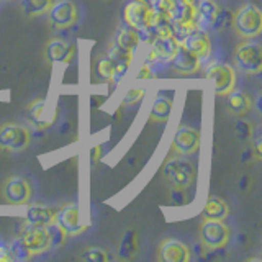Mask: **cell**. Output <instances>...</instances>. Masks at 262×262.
<instances>
[{"mask_svg": "<svg viewBox=\"0 0 262 262\" xmlns=\"http://www.w3.org/2000/svg\"><path fill=\"white\" fill-rule=\"evenodd\" d=\"M54 223L59 225L68 236H77L82 231H85L87 225L80 220V208L76 203H69L62 207L59 211H56Z\"/></svg>", "mask_w": 262, "mask_h": 262, "instance_id": "9", "label": "cell"}, {"mask_svg": "<svg viewBox=\"0 0 262 262\" xmlns=\"http://www.w3.org/2000/svg\"><path fill=\"white\" fill-rule=\"evenodd\" d=\"M207 76L215 80L216 95H228L233 92L236 85V74L231 66L228 64H213L208 68Z\"/></svg>", "mask_w": 262, "mask_h": 262, "instance_id": "13", "label": "cell"}, {"mask_svg": "<svg viewBox=\"0 0 262 262\" xmlns=\"http://www.w3.org/2000/svg\"><path fill=\"white\" fill-rule=\"evenodd\" d=\"M233 16L234 13L231 10H228V8H220L215 20L211 23V28L215 31H225L228 28L233 27Z\"/></svg>", "mask_w": 262, "mask_h": 262, "instance_id": "27", "label": "cell"}, {"mask_svg": "<svg viewBox=\"0 0 262 262\" xmlns=\"http://www.w3.org/2000/svg\"><path fill=\"white\" fill-rule=\"evenodd\" d=\"M158 257L161 262H188L190 249L179 239H164L159 246Z\"/></svg>", "mask_w": 262, "mask_h": 262, "instance_id": "16", "label": "cell"}, {"mask_svg": "<svg viewBox=\"0 0 262 262\" xmlns=\"http://www.w3.org/2000/svg\"><path fill=\"white\" fill-rule=\"evenodd\" d=\"M48 15H49V21L56 28H69L77 21L79 12L72 0H57L48 10Z\"/></svg>", "mask_w": 262, "mask_h": 262, "instance_id": "11", "label": "cell"}, {"mask_svg": "<svg viewBox=\"0 0 262 262\" xmlns=\"http://www.w3.org/2000/svg\"><path fill=\"white\" fill-rule=\"evenodd\" d=\"M31 185L27 179L23 177H8L4 184V196L7 203L10 205H25L31 200Z\"/></svg>", "mask_w": 262, "mask_h": 262, "instance_id": "12", "label": "cell"}, {"mask_svg": "<svg viewBox=\"0 0 262 262\" xmlns=\"http://www.w3.org/2000/svg\"><path fill=\"white\" fill-rule=\"evenodd\" d=\"M95 74L98 79L112 82V74H113V61L108 56L106 57H100L95 64Z\"/></svg>", "mask_w": 262, "mask_h": 262, "instance_id": "30", "label": "cell"}, {"mask_svg": "<svg viewBox=\"0 0 262 262\" xmlns=\"http://www.w3.org/2000/svg\"><path fill=\"white\" fill-rule=\"evenodd\" d=\"M170 196H172V200H174V203H177V205H184V203L187 202L184 188L172 187V190H170Z\"/></svg>", "mask_w": 262, "mask_h": 262, "instance_id": "37", "label": "cell"}, {"mask_svg": "<svg viewBox=\"0 0 262 262\" xmlns=\"http://www.w3.org/2000/svg\"><path fill=\"white\" fill-rule=\"evenodd\" d=\"M185 49H188L192 54L202 57H207L211 53V43L207 30H202L195 25V27L187 33L185 38L180 41Z\"/></svg>", "mask_w": 262, "mask_h": 262, "instance_id": "15", "label": "cell"}, {"mask_svg": "<svg viewBox=\"0 0 262 262\" xmlns=\"http://www.w3.org/2000/svg\"><path fill=\"white\" fill-rule=\"evenodd\" d=\"M228 110L231 112L233 115H246L251 110V98L246 95L244 92H229L228 94Z\"/></svg>", "mask_w": 262, "mask_h": 262, "instance_id": "24", "label": "cell"}, {"mask_svg": "<svg viewBox=\"0 0 262 262\" xmlns=\"http://www.w3.org/2000/svg\"><path fill=\"white\" fill-rule=\"evenodd\" d=\"M74 53H76V48L71 43L64 39H51L45 48V57L49 64L54 62H71Z\"/></svg>", "mask_w": 262, "mask_h": 262, "instance_id": "18", "label": "cell"}, {"mask_svg": "<svg viewBox=\"0 0 262 262\" xmlns=\"http://www.w3.org/2000/svg\"><path fill=\"white\" fill-rule=\"evenodd\" d=\"M53 4L54 0H21V8L27 16H39L48 13Z\"/></svg>", "mask_w": 262, "mask_h": 262, "instance_id": "26", "label": "cell"}, {"mask_svg": "<svg viewBox=\"0 0 262 262\" xmlns=\"http://www.w3.org/2000/svg\"><path fill=\"white\" fill-rule=\"evenodd\" d=\"M252 123L248 121V120H237L236 121V135L237 138L241 139V141H249L252 138L254 131H252Z\"/></svg>", "mask_w": 262, "mask_h": 262, "instance_id": "35", "label": "cell"}, {"mask_svg": "<svg viewBox=\"0 0 262 262\" xmlns=\"http://www.w3.org/2000/svg\"><path fill=\"white\" fill-rule=\"evenodd\" d=\"M100 154H102V147L100 146H95L92 151H90V159H92V164H97L100 161Z\"/></svg>", "mask_w": 262, "mask_h": 262, "instance_id": "40", "label": "cell"}, {"mask_svg": "<svg viewBox=\"0 0 262 262\" xmlns=\"http://www.w3.org/2000/svg\"><path fill=\"white\" fill-rule=\"evenodd\" d=\"M231 231L226 226L225 220L203 218L200 225V243L205 248H223L228 244Z\"/></svg>", "mask_w": 262, "mask_h": 262, "instance_id": "5", "label": "cell"}, {"mask_svg": "<svg viewBox=\"0 0 262 262\" xmlns=\"http://www.w3.org/2000/svg\"><path fill=\"white\" fill-rule=\"evenodd\" d=\"M46 229H48V236H49V249L61 248V246L64 244V241H66V237H68V234H66L64 229L57 223L48 225Z\"/></svg>", "mask_w": 262, "mask_h": 262, "instance_id": "28", "label": "cell"}, {"mask_svg": "<svg viewBox=\"0 0 262 262\" xmlns=\"http://www.w3.org/2000/svg\"><path fill=\"white\" fill-rule=\"evenodd\" d=\"M220 10L215 0H200L196 5V27L202 30L211 28V23Z\"/></svg>", "mask_w": 262, "mask_h": 262, "instance_id": "20", "label": "cell"}, {"mask_svg": "<svg viewBox=\"0 0 262 262\" xmlns=\"http://www.w3.org/2000/svg\"><path fill=\"white\" fill-rule=\"evenodd\" d=\"M233 28L244 39H251L260 35L262 13L254 4H244L233 16Z\"/></svg>", "mask_w": 262, "mask_h": 262, "instance_id": "2", "label": "cell"}, {"mask_svg": "<svg viewBox=\"0 0 262 262\" xmlns=\"http://www.w3.org/2000/svg\"><path fill=\"white\" fill-rule=\"evenodd\" d=\"M80 259L85 262H106L108 260V254L100 248H89L85 252H82Z\"/></svg>", "mask_w": 262, "mask_h": 262, "instance_id": "34", "label": "cell"}, {"mask_svg": "<svg viewBox=\"0 0 262 262\" xmlns=\"http://www.w3.org/2000/svg\"><path fill=\"white\" fill-rule=\"evenodd\" d=\"M136 252H138V234L135 229H126L118 248V259L131 260L136 256Z\"/></svg>", "mask_w": 262, "mask_h": 262, "instance_id": "23", "label": "cell"}, {"mask_svg": "<svg viewBox=\"0 0 262 262\" xmlns=\"http://www.w3.org/2000/svg\"><path fill=\"white\" fill-rule=\"evenodd\" d=\"M5 2H7V0H5Z\"/></svg>", "mask_w": 262, "mask_h": 262, "instance_id": "42", "label": "cell"}, {"mask_svg": "<svg viewBox=\"0 0 262 262\" xmlns=\"http://www.w3.org/2000/svg\"><path fill=\"white\" fill-rule=\"evenodd\" d=\"M10 251H12V256L15 260H28L31 257L30 251L27 249V246L23 244V241L18 237H15L13 243L10 244Z\"/></svg>", "mask_w": 262, "mask_h": 262, "instance_id": "33", "label": "cell"}, {"mask_svg": "<svg viewBox=\"0 0 262 262\" xmlns=\"http://www.w3.org/2000/svg\"><path fill=\"white\" fill-rule=\"evenodd\" d=\"M113 61V74H112V82L118 84V82L125 77V74L128 72V68L133 57H120V59H112Z\"/></svg>", "mask_w": 262, "mask_h": 262, "instance_id": "29", "label": "cell"}, {"mask_svg": "<svg viewBox=\"0 0 262 262\" xmlns=\"http://www.w3.org/2000/svg\"><path fill=\"white\" fill-rule=\"evenodd\" d=\"M149 76H151L149 64H144L143 68H141V71H139V74H138V79H147Z\"/></svg>", "mask_w": 262, "mask_h": 262, "instance_id": "41", "label": "cell"}, {"mask_svg": "<svg viewBox=\"0 0 262 262\" xmlns=\"http://www.w3.org/2000/svg\"><path fill=\"white\" fill-rule=\"evenodd\" d=\"M251 149H252V154H254V159H260V156H262V138L260 135H257L256 138V141H254V144L251 146Z\"/></svg>", "mask_w": 262, "mask_h": 262, "instance_id": "39", "label": "cell"}, {"mask_svg": "<svg viewBox=\"0 0 262 262\" xmlns=\"http://www.w3.org/2000/svg\"><path fill=\"white\" fill-rule=\"evenodd\" d=\"M200 147V131L190 126H179L174 139H172V152L187 156L199 151Z\"/></svg>", "mask_w": 262, "mask_h": 262, "instance_id": "10", "label": "cell"}, {"mask_svg": "<svg viewBox=\"0 0 262 262\" xmlns=\"http://www.w3.org/2000/svg\"><path fill=\"white\" fill-rule=\"evenodd\" d=\"M146 2L149 4L151 10L156 16L169 20L170 10H172V0H146Z\"/></svg>", "mask_w": 262, "mask_h": 262, "instance_id": "31", "label": "cell"}, {"mask_svg": "<svg viewBox=\"0 0 262 262\" xmlns=\"http://www.w3.org/2000/svg\"><path fill=\"white\" fill-rule=\"evenodd\" d=\"M43 108H45V100H35L28 105V115L38 128H46L45 123L41 121V112H43Z\"/></svg>", "mask_w": 262, "mask_h": 262, "instance_id": "32", "label": "cell"}, {"mask_svg": "<svg viewBox=\"0 0 262 262\" xmlns=\"http://www.w3.org/2000/svg\"><path fill=\"white\" fill-rule=\"evenodd\" d=\"M13 260L10 246H7L5 243H0V262H10Z\"/></svg>", "mask_w": 262, "mask_h": 262, "instance_id": "38", "label": "cell"}, {"mask_svg": "<svg viewBox=\"0 0 262 262\" xmlns=\"http://www.w3.org/2000/svg\"><path fill=\"white\" fill-rule=\"evenodd\" d=\"M170 66L177 74H182V76H188V74H193L200 69V57L192 54L188 49L182 46V43H179V48L174 54V57L170 59Z\"/></svg>", "mask_w": 262, "mask_h": 262, "instance_id": "17", "label": "cell"}, {"mask_svg": "<svg viewBox=\"0 0 262 262\" xmlns=\"http://www.w3.org/2000/svg\"><path fill=\"white\" fill-rule=\"evenodd\" d=\"M20 239L27 246L31 256L49 251V236L46 226H33L30 225L25 231L20 234Z\"/></svg>", "mask_w": 262, "mask_h": 262, "instance_id": "14", "label": "cell"}, {"mask_svg": "<svg viewBox=\"0 0 262 262\" xmlns=\"http://www.w3.org/2000/svg\"><path fill=\"white\" fill-rule=\"evenodd\" d=\"M172 100L164 95L156 97V100L152 102V108H151V120L152 121H167V118L172 113Z\"/></svg>", "mask_w": 262, "mask_h": 262, "instance_id": "25", "label": "cell"}, {"mask_svg": "<svg viewBox=\"0 0 262 262\" xmlns=\"http://www.w3.org/2000/svg\"><path fill=\"white\" fill-rule=\"evenodd\" d=\"M164 176L172 184V187H179V188H185L190 187L195 180V167L190 161L182 159V158H176V159H169L164 166Z\"/></svg>", "mask_w": 262, "mask_h": 262, "instance_id": "3", "label": "cell"}, {"mask_svg": "<svg viewBox=\"0 0 262 262\" xmlns=\"http://www.w3.org/2000/svg\"><path fill=\"white\" fill-rule=\"evenodd\" d=\"M151 45H152V48L146 57V64L170 61L179 48V41L170 33V30H167V31L158 33Z\"/></svg>", "mask_w": 262, "mask_h": 262, "instance_id": "7", "label": "cell"}, {"mask_svg": "<svg viewBox=\"0 0 262 262\" xmlns=\"http://www.w3.org/2000/svg\"><path fill=\"white\" fill-rule=\"evenodd\" d=\"M234 61L246 74H257L262 69V46L254 41H243L236 48Z\"/></svg>", "mask_w": 262, "mask_h": 262, "instance_id": "4", "label": "cell"}, {"mask_svg": "<svg viewBox=\"0 0 262 262\" xmlns=\"http://www.w3.org/2000/svg\"><path fill=\"white\" fill-rule=\"evenodd\" d=\"M123 20L128 27L143 31L151 27L154 13L146 0H133V2L126 4L125 10H123Z\"/></svg>", "mask_w": 262, "mask_h": 262, "instance_id": "6", "label": "cell"}, {"mask_svg": "<svg viewBox=\"0 0 262 262\" xmlns=\"http://www.w3.org/2000/svg\"><path fill=\"white\" fill-rule=\"evenodd\" d=\"M195 25H196L195 0H172L169 28L179 43L185 38V35L195 27Z\"/></svg>", "mask_w": 262, "mask_h": 262, "instance_id": "1", "label": "cell"}, {"mask_svg": "<svg viewBox=\"0 0 262 262\" xmlns=\"http://www.w3.org/2000/svg\"><path fill=\"white\" fill-rule=\"evenodd\" d=\"M229 215V207L228 203L220 199V196H210L205 203L203 208V218L208 220H225Z\"/></svg>", "mask_w": 262, "mask_h": 262, "instance_id": "22", "label": "cell"}, {"mask_svg": "<svg viewBox=\"0 0 262 262\" xmlns=\"http://www.w3.org/2000/svg\"><path fill=\"white\" fill-rule=\"evenodd\" d=\"M141 43V39H139V33L138 30L131 28V27H121L118 35H117V39H115V45L118 48H121L123 51H126L129 54H133L136 51L138 45Z\"/></svg>", "mask_w": 262, "mask_h": 262, "instance_id": "21", "label": "cell"}, {"mask_svg": "<svg viewBox=\"0 0 262 262\" xmlns=\"http://www.w3.org/2000/svg\"><path fill=\"white\" fill-rule=\"evenodd\" d=\"M144 95V89H131L126 92L125 98H123V105H133L139 102Z\"/></svg>", "mask_w": 262, "mask_h": 262, "instance_id": "36", "label": "cell"}, {"mask_svg": "<svg viewBox=\"0 0 262 262\" xmlns=\"http://www.w3.org/2000/svg\"><path fill=\"white\" fill-rule=\"evenodd\" d=\"M56 220V210L45 205H33L27 211V221L33 226H48L54 223Z\"/></svg>", "mask_w": 262, "mask_h": 262, "instance_id": "19", "label": "cell"}, {"mask_svg": "<svg viewBox=\"0 0 262 262\" xmlns=\"http://www.w3.org/2000/svg\"><path fill=\"white\" fill-rule=\"evenodd\" d=\"M30 131L16 123H5L0 126V147L8 151H21L30 144Z\"/></svg>", "mask_w": 262, "mask_h": 262, "instance_id": "8", "label": "cell"}]
</instances>
